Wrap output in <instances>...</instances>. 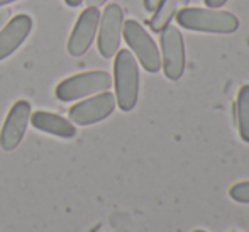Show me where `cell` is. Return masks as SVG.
<instances>
[{
  "mask_svg": "<svg viewBox=\"0 0 249 232\" xmlns=\"http://www.w3.org/2000/svg\"><path fill=\"white\" fill-rule=\"evenodd\" d=\"M65 3L68 7H80L83 3V0H65Z\"/></svg>",
  "mask_w": 249,
  "mask_h": 232,
  "instance_id": "obj_18",
  "label": "cell"
},
{
  "mask_svg": "<svg viewBox=\"0 0 249 232\" xmlns=\"http://www.w3.org/2000/svg\"><path fill=\"white\" fill-rule=\"evenodd\" d=\"M115 107V95L105 90L73 105L68 112V119L76 125H92L107 119Z\"/></svg>",
  "mask_w": 249,
  "mask_h": 232,
  "instance_id": "obj_7",
  "label": "cell"
},
{
  "mask_svg": "<svg viewBox=\"0 0 249 232\" xmlns=\"http://www.w3.org/2000/svg\"><path fill=\"white\" fill-rule=\"evenodd\" d=\"M100 22V10L97 7H87L80 14L75 27L66 43V49L71 56H83L92 46L93 39L99 31Z\"/></svg>",
  "mask_w": 249,
  "mask_h": 232,
  "instance_id": "obj_8",
  "label": "cell"
},
{
  "mask_svg": "<svg viewBox=\"0 0 249 232\" xmlns=\"http://www.w3.org/2000/svg\"><path fill=\"white\" fill-rule=\"evenodd\" d=\"M232 232H234V231H232Z\"/></svg>",
  "mask_w": 249,
  "mask_h": 232,
  "instance_id": "obj_21",
  "label": "cell"
},
{
  "mask_svg": "<svg viewBox=\"0 0 249 232\" xmlns=\"http://www.w3.org/2000/svg\"><path fill=\"white\" fill-rule=\"evenodd\" d=\"M160 56L161 70L164 76L171 82H177L183 76L187 54H185V43L180 29L175 26H166L160 33Z\"/></svg>",
  "mask_w": 249,
  "mask_h": 232,
  "instance_id": "obj_5",
  "label": "cell"
},
{
  "mask_svg": "<svg viewBox=\"0 0 249 232\" xmlns=\"http://www.w3.org/2000/svg\"><path fill=\"white\" fill-rule=\"evenodd\" d=\"M175 10H177V0H163L158 5V10L154 12L153 19H151L149 26L154 33H161L166 26H170L171 19L175 17Z\"/></svg>",
  "mask_w": 249,
  "mask_h": 232,
  "instance_id": "obj_13",
  "label": "cell"
},
{
  "mask_svg": "<svg viewBox=\"0 0 249 232\" xmlns=\"http://www.w3.org/2000/svg\"><path fill=\"white\" fill-rule=\"evenodd\" d=\"M229 196L237 203H249V180L234 183L229 188Z\"/></svg>",
  "mask_w": 249,
  "mask_h": 232,
  "instance_id": "obj_14",
  "label": "cell"
},
{
  "mask_svg": "<svg viewBox=\"0 0 249 232\" xmlns=\"http://www.w3.org/2000/svg\"><path fill=\"white\" fill-rule=\"evenodd\" d=\"M122 36H124L131 53L139 61V65L148 73H158L161 70V56L154 39L149 36L148 31L139 24L138 20L129 19L124 22L122 27Z\"/></svg>",
  "mask_w": 249,
  "mask_h": 232,
  "instance_id": "obj_3",
  "label": "cell"
},
{
  "mask_svg": "<svg viewBox=\"0 0 249 232\" xmlns=\"http://www.w3.org/2000/svg\"><path fill=\"white\" fill-rule=\"evenodd\" d=\"M177 22L188 31L212 34H232L239 29V19L227 10L210 7H187L177 12Z\"/></svg>",
  "mask_w": 249,
  "mask_h": 232,
  "instance_id": "obj_1",
  "label": "cell"
},
{
  "mask_svg": "<svg viewBox=\"0 0 249 232\" xmlns=\"http://www.w3.org/2000/svg\"><path fill=\"white\" fill-rule=\"evenodd\" d=\"M29 121L34 129H37L41 132H46V134L56 136V138L71 139L76 134L75 125H73V122L70 119H65L58 114H53V112L37 110L34 114H31Z\"/></svg>",
  "mask_w": 249,
  "mask_h": 232,
  "instance_id": "obj_11",
  "label": "cell"
},
{
  "mask_svg": "<svg viewBox=\"0 0 249 232\" xmlns=\"http://www.w3.org/2000/svg\"><path fill=\"white\" fill-rule=\"evenodd\" d=\"M115 104L122 112H131L139 97V66L129 49H119L114 61Z\"/></svg>",
  "mask_w": 249,
  "mask_h": 232,
  "instance_id": "obj_2",
  "label": "cell"
},
{
  "mask_svg": "<svg viewBox=\"0 0 249 232\" xmlns=\"http://www.w3.org/2000/svg\"><path fill=\"white\" fill-rule=\"evenodd\" d=\"M122 27H124V12L117 3H108L100 14L97 46L104 58H114L121 48Z\"/></svg>",
  "mask_w": 249,
  "mask_h": 232,
  "instance_id": "obj_6",
  "label": "cell"
},
{
  "mask_svg": "<svg viewBox=\"0 0 249 232\" xmlns=\"http://www.w3.org/2000/svg\"><path fill=\"white\" fill-rule=\"evenodd\" d=\"M12 2H16V0H0V7L7 5V3H12Z\"/></svg>",
  "mask_w": 249,
  "mask_h": 232,
  "instance_id": "obj_19",
  "label": "cell"
},
{
  "mask_svg": "<svg viewBox=\"0 0 249 232\" xmlns=\"http://www.w3.org/2000/svg\"><path fill=\"white\" fill-rule=\"evenodd\" d=\"M33 31V19L27 14H19L0 29V61L9 58L20 48Z\"/></svg>",
  "mask_w": 249,
  "mask_h": 232,
  "instance_id": "obj_10",
  "label": "cell"
},
{
  "mask_svg": "<svg viewBox=\"0 0 249 232\" xmlns=\"http://www.w3.org/2000/svg\"><path fill=\"white\" fill-rule=\"evenodd\" d=\"M85 3H87V7H102L104 3H107V0H85Z\"/></svg>",
  "mask_w": 249,
  "mask_h": 232,
  "instance_id": "obj_17",
  "label": "cell"
},
{
  "mask_svg": "<svg viewBox=\"0 0 249 232\" xmlns=\"http://www.w3.org/2000/svg\"><path fill=\"white\" fill-rule=\"evenodd\" d=\"M237 131L244 143H249V85H243L236 98Z\"/></svg>",
  "mask_w": 249,
  "mask_h": 232,
  "instance_id": "obj_12",
  "label": "cell"
},
{
  "mask_svg": "<svg viewBox=\"0 0 249 232\" xmlns=\"http://www.w3.org/2000/svg\"><path fill=\"white\" fill-rule=\"evenodd\" d=\"M112 78L107 71H85L65 78L54 90V95L61 102H75L108 90Z\"/></svg>",
  "mask_w": 249,
  "mask_h": 232,
  "instance_id": "obj_4",
  "label": "cell"
},
{
  "mask_svg": "<svg viewBox=\"0 0 249 232\" xmlns=\"http://www.w3.org/2000/svg\"><path fill=\"white\" fill-rule=\"evenodd\" d=\"M192 232H207V231H203V229H195V231H192Z\"/></svg>",
  "mask_w": 249,
  "mask_h": 232,
  "instance_id": "obj_20",
  "label": "cell"
},
{
  "mask_svg": "<svg viewBox=\"0 0 249 232\" xmlns=\"http://www.w3.org/2000/svg\"><path fill=\"white\" fill-rule=\"evenodd\" d=\"M205 2L207 7H210V9H220V7H224L227 3V0H203Z\"/></svg>",
  "mask_w": 249,
  "mask_h": 232,
  "instance_id": "obj_16",
  "label": "cell"
},
{
  "mask_svg": "<svg viewBox=\"0 0 249 232\" xmlns=\"http://www.w3.org/2000/svg\"><path fill=\"white\" fill-rule=\"evenodd\" d=\"M10 14H12V12H10V9H3V7H0V29H2L7 22H9Z\"/></svg>",
  "mask_w": 249,
  "mask_h": 232,
  "instance_id": "obj_15",
  "label": "cell"
},
{
  "mask_svg": "<svg viewBox=\"0 0 249 232\" xmlns=\"http://www.w3.org/2000/svg\"><path fill=\"white\" fill-rule=\"evenodd\" d=\"M31 119V104L27 100H17L10 107L5 122L0 131V147L3 151H14L26 134Z\"/></svg>",
  "mask_w": 249,
  "mask_h": 232,
  "instance_id": "obj_9",
  "label": "cell"
}]
</instances>
